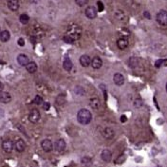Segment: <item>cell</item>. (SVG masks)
<instances>
[{"label": "cell", "mask_w": 167, "mask_h": 167, "mask_svg": "<svg viewBox=\"0 0 167 167\" xmlns=\"http://www.w3.org/2000/svg\"><path fill=\"white\" fill-rule=\"evenodd\" d=\"M81 35H82V28L77 24L72 23L67 27L64 40L67 43L72 44L74 43L76 40L80 39Z\"/></svg>", "instance_id": "6da1fadb"}, {"label": "cell", "mask_w": 167, "mask_h": 167, "mask_svg": "<svg viewBox=\"0 0 167 167\" xmlns=\"http://www.w3.org/2000/svg\"><path fill=\"white\" fill-rule=\"evenodd\" d=\"M92 116L90 111L85 109V108H82L80 109L77 113V120L81 124H88L91 121Z\"/></svg>", "instance_id": "7a4b0ae2"}, {"label": "cell", "mask_w": 167, "mask_h": 167, "mask_svg": "<svg viewBox=\"0 0 167 167\" xmlns=\"http://www.w3.org/2000/svg\"><path fill=\"white\" fill-rule=\"evenodd\" d=\"M157 22L161 26H167V11L160 10L157 13Z\"/></svg>", "instance_id": "3957f363"}, {"label": "cell", "mask_w": 167, "mask_h": 167, "mask_svg": "<svg viewBox=\"0 0 167 167\" xmlns=\"http://www.w3.org/2000/svg\"><path fill=\"white\" fill-rule=\"evenodd\" d=\"M40 118H41V115H40V112L38 111V109L33 108V109L30 110V114H29V120L30 123H33V124L38 123Z\"/></svg>", "instance_id": "277c9868"}, {"label": "cell", "mask_w": 167, "mask_h": 167, "mask_svg": "<svg viewBox=\"0 0 167 167\" xmlns=\"http://www.w3.org/2000/svg\"><path fill=\"white\" fill-rule=\"evenodd\" d=\"M97 12H98V11H97V9L95 7L89 6V7H87V9H85V14L87 18H89V19H94V18L97 16Z\"/></svg>", "instance_id": "5b68a950"}, {"label": "cell", "mask_w": 167, "mask_h": 167, "mask_svg": "<svg viewBox=\"0 0 167 167\" xmlns=\"http://www.w3.org/2000/svg\"><path fill=\"white\" fill-rule=\"evenodd\" d=\"M13 147H14V143H13L12 141V140H10V139L5 140V141L2 142L3 150L5 152H7V153H11L13 150Z\"/></svg>", "instance_id": "8992f818"}, {"label": "cell", "mask_w": 167, "mask_h": 167, "mask_svg": "<svg viewBox=\"0 0 167 167\" xmlns=\"http://www.w3.org/2000/svg\"><path fill=\"white\" fill-rule=\"evenodd\" d=\"M41 146H42V149L45 152H51L53 148V144H52V142L51 141V140L45 139L41 142Z\"/></svg>", "instance_id": "52a82bcc"}, {"label": "cell", "mask_w": 167, "mask_h": 167, "mask_svg": "<svg viewBox=\"0 0 167 167\" xmlns=\"http://www.w3.org/2000/svg\"><path fill=\"white\" fill-rule=\"evenodd\" d=\"M54 148L57 152H63L66 149V142L63 139L57 140V142L54 144Z\"/></svg>", "instance_id": "ba28073f"}, {"label": "cell", "mask_w": 167, "mask_h": 167, "mask_svg": "<svg viewBox=\"0 0 167 167\" xmlns=\"http://www.w3.org/2000/svg\"><path fill=\"white\" fill-rule=\"evenodd\" d=\"M17 62L20 66L26 67L30 63V59L28 56L25 55V54H19V55L17 56Z\"/></svg>", "instance_id": "9c48e42d"}, {"label": "cell", "mask_w": 167, "mask_h": 167, "mask_svg": "<svg viewBox=\"0 0 167 167\" xmlns=\"http://www.w3.org/2000/svg\"><path fill=\"white\" fill-rule=\"evenodd\" d=\"M14 148H15V150L17 152H19V153L23 152L26 149V143H25V142L23 141V140H21V139L17 140V141L15 142V144H14Z\"/></svg>", "instance_id": "30bf717a"}, {"label": "cell", "mask_w": 167, "mask_h": 167, "mask_svg": "<svg viewBox=\"0 0 167 167\" xmlns=\"http://www.w3.org/2000/svg\"><path fill=\"white\" fill-rule=\"evenodd\" d=\"M91 66L94 69H101L102 66H103V61L100 57H94L93 59L91 60Z\"/></svg>", "instance_id": "8fae6325"}, {"label": "cell", "mask_w": 167, "mask_h": 167, "mask_svg": "<svg viewBox=\"0 0 167 167\" xmlns=\"http://www.w3.org/2000/svg\"><path fill=\"white\" fill-rule=\"evenodd\" d=\"M113 81L117 85H123L124 84V77L121 73H115L113 76Z\"/></svg>", "instance_id": "7c38bea8"}, {"label": "cell", "mask_w": 167, "mask_h": 167, "mask_svg": "<svg viewBox=\"0 0 167 167\" xmlns=\"http://www.w3.org/2000/svg\"><path fill=\"white\" fill-rule=\"evenodd\" d=\"M80 64L84 67H87L90 64H91V59L88 55H82L80 57Z\"/></svg>", "instance_id": "4fadbf2b"}, {"label": "cell", "mask_w": 167, "mask_h": 167, "mask_svg": "<svg viewBox=\"0 0 167 167\" xmlns=\"http://www.w3.org/2000/svg\"><path fill=\"white\" fill-rule=\"evenodd\" d=\"M12 101V96L9 92H0V102L3 103H8Z\"/></svg>", "instance_id": "5bb4252c"}, {"label": "cell", "mask_w": 167, "mask_h": 167, "mask_svg": "<svg viewBox=\"0 0 167 167\" xmlns=\"http://www.w3.org/2000/svg\"><path fill=\"white\" fill-rule=\"evenodd\" d=\"M89 105H90V106H91V107L93 108V109L98 110L99 108L101 107V102H100V100H99L98 98L94 97V98H91V99H90Z\"/></svg>", "instance_id": "9a60e30c"}, {"label": "cell", "mask_w": 167, "mask_h": 167, "mask_svg": "<svg viewBox=\"0 0 167 167\" xmlns=\"http://www.w3.org/2000/svg\"><path fill=\"white\" fill-rule=\"evenodd\" d=\"M114 135H115V133L113 131V129L110 128V127H106L103 131V136L107 140L112 139L114 137Z\"/></svg>", "instance_id": "2e32d148"}, {"label": "cell", "mask_w": 167, "mask_h": 167, "mask_svg": "<svg viewBox=\"0 0 167 167\" xmlns=\"http://www.w3.org/2000/svg\"><path fill=\"white\" fill-rule=\"evenodd\" d=\"M8 7L11 11L15 12L19 9V2H18V0H9Z\"/></svg>", "instance_id": "e0dca14e"}, {"label": "cell", "mask_w": 167, "mask_h": 167, "mask_svg": "<svg viewBox=\"0 0 167 167\" xmlns=\"http://www.w3.org/2000/svg\"><path fill=\"white\" fill-rule=\"evenodd\" d=\"M101 157H102V160H103V161H106V162H109L111 160H112V154H111V152L109 151V150H103V152H102V155H101Z\"/></svg>", "instance_id": "ac0fdd59"}, {"label": "cell", "mask_w": 167, "mask_h": 167, "mask_svg": "<svg viewBox=\"0 0 167 167\" xmlns=\"http://www.w3.org/2000/svg\"><path fill=\"white\" fill-rule=\"evenodd\" d=\"M117 46L120 49H125L128 46V40L124 38H120L117 41Z\"/></svg>", "instance_id": "d6986e66"}, {"label": "cell", "mask_w": 167, "mask_h": 167, "mask_svg": "<svg viewBox=\"0 0 167 167\" xmlns=\"http://www.w3.org/2000/svg\"><path fill=\"white\" fill-rule=\"evenodd\" d=\"M26 69H27V70H28V72H30V73H34V72H36V70H37L38 67H37V65H36V63L30 62L29 64L26 66Z\"/></svg>", "instance_id": "ffe728a7"}, {"label": "cell", "mask_w": 167, "mask_h": 167, "mask_svg": "<svg viewBox=\"0 0 167 167\" xmlns=\"http://www.w3.org/2000/svg\"><path fill=\"white\" fill-rule=\"evenodd\" d=\"M11 38V33L8 30H2L0 33V40L2 42H8Z\"/></svg>", "instance_id": "44dd1931"}, {"label": "cell", "mask_w": 167, "mask_h": 167, "mask_svg": "<svg viewBox=\"0 0 167 167\" xmlns=\"http://www.w3.org/2000/svg\"><path fill=\"white\" fill-rule=\"evenodd\" d=\"M72 67H73V64H72L71 60L69 58H66L64 63H63V67H64V69L67 70V71H70Z\"/></svg>", "instance_id": "7402d4cb"}, {"label": "cell", "mask_w": 167, "mask_h": 167, "mask_svg": "<svg viewBox=\"0 0 167 167\" xmlns=\"http://www.w3.org/2000/svg\"><path fill=\"white\" fill-rule=\"evenodd\" d=\"M19 20H20V22H21L22 24L26 25V24H28V23H29V21H30V17H29V15H28V14H26V13H24V14H21V15H20V17H19Z\"/></svg>", "instance_id": "603a6c76"}, {"label": "cell", "mask_w": 167, "mask_h": 167, "mask_svg": "<svg viewBox=\"0 0 167 167\" xmlns=\"http://www.w3.org/2000/svg\"><path fill=\"white\" fill-rule=\"evenodd\" d=\"M114 16H115L118 20H124V18H125L124 12H121V11H116L115 13H114Z\"/></svg>", "instance_id": "cb8c5ba5"}, {"label": "cell", "mask_w": 167, "mask_h": 167, "mask_svg": "<svg viewBox=\"0 0 167 167\" xmlns=\"http://www.w3.org/2000/svg\"><path fill=\"white\" fill-rule=\"evenodd\" d=\"M33 103H35V105H37V106L42 105V103H43V98L41 96H39V95H36L35 98L33 99Z\"/></svg>", "instance_id": "d4e9b609"}, {"label": "cell", "mask_w": 167, "mask_h": 167, "mask_svg": "<svg viewBox=\"0 0 167 167\" xmlns=\"http://www.w3.org/2000/svg\"><path fill=\"white\" fill-rule=\"evenodd\" d=\"M75 2H76V4H77L78 6L84 7V6H85L87 4L88 0H75Z\"/></svg>", "instance_id": "484cf974"}, {"label": "cell", "mask_w": 167, "mask_h": 167, "mask_svg": "<svg viewBox=\"0 0 167 167\" xmlns=\"http://www.w3.org/2000/svg\"><path fill=\"white\" fill-rule=\"evenodd\" d=\"M97 6H98V10L99 12H103V9H105V6H103V4L102 1H98L97 2Z\"/></svg>", "instance_id": "4316f807"}, {"label": "cell", "mask_w": 167, "mask_h": 167, "mask_svg": "<svg viewBox=\"0 0 167 167\" xmlns=\"http://www.w3.org/2000/svg\"><path fill=\"white\" fill-rule=\"evenodd\" d=\"M163 62H164L163 59H160V60L156 61V63H155V67H160L162 65V63H163Z\"/></svg>", "instance_id": "83f0119b"}, {"label": "cell", "mask_w": 167, "mask_h": 167, "mask_svg": "<svg viewBox=\"0 0 167 167\" xmlns=\"http://www.w3.org/2000/svg\"><path fill=\"white\" fill-rule=\"evenodd\" d=\"M18 45H19L20 47H23V46H25V40L23 39V38H19L18 39Z\"/></svg>", "instance_id": "f1b7e54d"}, {"label": "cell", "mask_w": 167, "mask_h": 167, "mask_svg": "<svg viewBox=\"0 0 167 167\" xmlns=\"http://www.w3.org/2000/svg\"><path fill=\"white\" fill-rule=\"evenodd\" d=\"M49 106H51L49 103H44V109H45V110H48V109H49Z\"/></svg>", "instance_id": "f546056e"}, {"label": "cell", "mask_w": 167, "mask_h": 167, "mask_svg": "<svg viewBox=\"0 0 167 167\" xmlns=\"http://www.w3.org/2000/svg\"><path fill=\"white\" fill-rule=\"evenodd\" d=\"M82 162H83V163H89L90 159H89V158H84V159L82 160Z\"/></svg>", "instance_id": "4dcf8cb0"}, {"label": "cell", "mask_w": 167, "mask_h": 167, "mask_svg": "<svg viewBox=\"0 0 167 167\" xmlns=\"http://www.w3.org/2000/svg\"><path fill=\"white\" fill-rule=\"evenodd\" d=\"M121 123H125V121H126V117L125 116H121Z\"/></svg>", "instance_id": "1f68e13d"}, {"label": "cell", "mask_w": 167, "mask_h": 167, "mask_svg": "<svg viewBox=\"0 0 167 167\" xmlns=\"http://www.w3.org/2000/svg\"><path fill=\"white\" fill-rule=\"evenodd\" d=\"M3 88H4V85L2 82H0V92L3 91Z\"/></svg>", "instance_id": "d6a6232c"}, {"label": "cell", "mask_w": 167, "mask_h": 167, "mask_svg": "<svg viewBox=\"0 0 167 167\" xmlns=\"http://www.w3.org/2000/svg\"><path fill=\"white\" fill-rule=\"evenodd\" d=\"M3 116H4V110L0 109V117H3Z\"/></svg>", "instance_id": "836d02e7"}, {"label": "cell", "mask_w": 167, "mask_h": 167, "mask_svg": "<svg viewBox=\"0 0 167 167\" xmlns=\"http://www.w3.org/2000/svg\"><path fill=\"white\" fill-rule=\"evenodd\" d=\"M144 14H145V16H146L147 18H150V16H149V13H148L147 12H144Z\"/></svg>", "instance_id": "e575fe53"}, {"label": "cell", "mask_w": 167, "mask_h": 167, "mask_svg": "<svg viewBox=\"0 0 167 167\" xmlns=\"http://www.w3.org/2000/svg\"><path fill=\"white\" fill-rule=\"evenodd\" d=\"M165 88H166V91H167V84H166V85H165Z\"/></svg>", "instance_id": "d590c367"}, {"label": "cell", "mask_w": 167, "mask_h": 167, "mask_svg": "<svg viewBox=\"0 0 167 167\" xmlns=\"http://www.w3.org/2000/svg\"><path fill=\"white\" fill-rule=\"evenodd\" d=\"M157 167H161V166H157Z\"/></svg>", "instance_id": "8d00e7d4"}]
</instances>
